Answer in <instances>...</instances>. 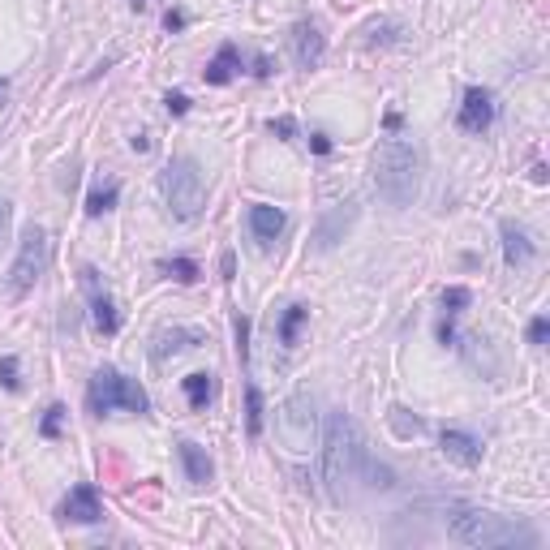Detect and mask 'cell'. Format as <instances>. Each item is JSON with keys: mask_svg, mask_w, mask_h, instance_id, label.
Wrapping results in <instances>:
<instances>
[{"mask_svg": "<svg viewBox=\"0 0 550 550\" xmlns=\"http://www.w3.org/2000/svg\"><path fill=\"white\" fill-rule=\"evenodd\" d=\"M323 477L331 486V495L344 499V490L349 482H361L370 490H392L396 486V473L379 465V460L370 456L366 439H361V430L349 413H331L327 417V430H323Z\"/></svg>", "mask_w": 550, "mask_h": 550, "instance_id": "obj_1", "label": "cell"}, {"mask_svg": "<svg viewBox=\"0 0 550 550\" xmlns=\"http://www.w3.org/2000/svg\"><path fill=\"white\" fill-rule=\"evenodd\" d=\"M374 190L392 207H409L422 190V147L404 134H392L374 151Z\"/></svg>", "mask_w": 550, "mask_h": 550, "instance_id": "obj_2", "label": "cell"}, {"mask_svg": "<svg viewBox=\"0 0 550 550\" xmlns=\"http://www.w3.org/2000/svg\"><path fill=\"white\" fill-rule=\"evenodd\" d=\"M447 533L460 546H477V550H499V546H538L529 525H520L512 516L486 512V508H456L447 516Z\"/></svg>", "mask_w": 550, "mask_h": 550, "instance_id": "obj_3", "label": "cell"}, {"mask_svg": "<svg viewBox=\"0 0 550 550\" xmlns=\"http://www.w3.org/2000/svg\"><path fill=\"white\" fill-rule=\"evenodd\" d=\"M159 194H164L168 211L177 215V220H198L202 215V202H207V177H202L198 159L190 155H177L172 164L159 172Z\"/></svg>", "mask_w": 550, "mask_h": 550, "instance_id": "obj_4", "label": "cell"}, {"mask_svg": "<svg viewBox=\"0 0 550 550\" xmlns=\"http://www.w3.org/2000/svg\"><path fill=\"white\" fill-rule=\"evenodd\" d=\"M86 404H91V413H151V400L147 392L134 383V379H125L121 370H95V379L91 387H86Z\"/></svg>", "mask_w": 550, "mask_h": 550, "instance_id": "obj_5", "label": "cell"}, {"mask_svg": "<svg viewBox=\"0 0 550 550\" xmlns=\"http://www.w3.org/2000/svg\"><path fill=\"white\" fill-rule=\"evenodd\" d=\"M52 263V241L43 228H26L22 233V245H18V258H13V267H9V293L13 297H26L31 288L39 284V275L48 271Z\"/></svg>", "mask_w": 550, "mask_h": 550, "instance_id": "obj_6", "label": "cell"}, {"mask_svg": "<svg viewBox=\"0 0 550 550\" xmlns=\"http://www.w3.org/2000/svg\"><path fill=\"white\" fill-rule=\"evenodd\" d=\"M78 275H82L86 297H91V327L99 331V336H117V331H121V310H117V301L108 297V288L99 284V271L82 267Z\"/></svg>", "mask_w": 550, "mask_h": 550, "instance_id": "obj_7", "label": "cell"}, {"mask_svg": "<svg viewBox=\"0 0 550 550\" xmlns=\"http://www.w3.org/2000/svg\"><path fill=\"white\" fill-rule=\"evenodd\" d=\"M490 121H495V99H490L486 86H469L456 125L465 129V134H482V129H490Z\"/></svg>", "mask_w": 550, "mask_h": 550, "instance_id": "obj_8", "label": "cell"}, {"mask_svg": "<svg viewBox=\"0 0 550 550\" xmlns=\"http://www.w3.org/2000/svg\"><path fill=\"white\" fill-rule=\"evenodd\" d=\"M323 56H327V35L318 31L314 22H301L293 31V61H297V69H318V65H323Z\"/></svg>", "mask_w": 550, "mask_h": 550, "instance_id": "obj_9", "label": "cell"}, {"mask_svg": "<svg viewBox=\"0 0 550 550\" xmlns=\"http://www.w3.org/2000/svg\"><path fill=\"white\" fill-rule=\"evenodd\" d=\"M439 447L447 460H456L460 469H477L482 465V439H473L469 430H443L439 434Z\"/></svg>", "mask_w": 550, "mask_h": 550, "instance_id": "obj_10", "label": "cell"}, {"mask_svg": "<svg viewBox=\"0 0 550 550\" xmlns=\"http://www.w3.org/2000/svg\"><path fill=\"white\" fill-rule=\"evenodd\" d=\"M61 520H74V525H95V520H104L99 490L95 486H74L69 490V499L61 503Z\"/></svg>", "mask_w": 550, "mask_h": 550, "instance_id": "obj_11", "label": "cell"}, {"mask_svg": "<svg viewBox=\"0 0 550 550\" xmlns=\"http://www.w3.org/2000/svg\"><path fill=\"white\" fill-rule=\"evenodd\" d=\"M284 224H288V215L280 207H267V202H254V207H250V233H254V241L263 245V250H271L275 237L284 233Z\"/></svg>", "mask_w": 550, "mask_h": 550, "instance_id": "obj_12", "label": "cell"}, {"mask_svg": "<svg viewBox=\"0 0 550 550\" xmlns=\"http://www.w3.org/2000/svg\"><path fill=\"white\" fill-rule=\"evenodd\" d=\"M353 220H357V207H353V202H340V207H331L323 220H318V228H314L318 250H331V245L344 237V228H349Z\"/></svg>", "mask_w": 550, "mask_h": 550, "instance_id": "obj_13", "label": "cell"}, {"mask_svg": "<svg viewBox=\"0 0 550 550\" xmlns=\"http://www.w3.org/2000/svg\"><path fill=\"white\" fill-rule=\"evenodd\" d=\"M499 237H503V258H508V267H525V263H533V254H538V245H533V237H529L520 224L503 220Z\"/></svg>", "mask_w": 550, "mask_h": 550, "instance_id": "obj_14", "label": "cell"}, {"mask_svg": "<svg viewBox=\"0 0 550 550\" xmlns=\"http://www.w3.org/2000/svg\"><path fill=\"white\" fill-rule=\"evenodd\" d=\"M177 452H181L185 477H190L194 486H207V482H211V473H215V469H211V456L202 452L198 443H190V439H181V443H177Z\"/></svg>", "mask_w": 550, "mask_h": 550, "instance_id": "obj_15", "label": "cell"}, {"mask_svg": "<svg viewBox=\"0 0 550 550\" xmlns=\"http://www.w3.org/2000/svg\"><path fill=\"white\" fill-rule=\"evenodd\" d=\"M237 69H241L237 43H224V48L211 56V65H207V82H211V86H228V82L237 78Z\"/></svg>", "mask_w": 550, "mask_h": 550, "instance_id": "obj_16", "label": "cell"}, {"mask_svg": "<svg viewBox=\"0 0 550 550\" xmlns=\"http://www.w3.org/2000/svg\"><path fill=\"white\" fill-rule=\"evenodd\" d=\"M181 387H185V400H190V409H207V404L215 400V374H207V370H194V374H185L181 379Z\"/></svg>", "mask_w": 550, "mask_h": 550, "instance_id": "obj_17", "label": "cell"}, {"mask_svg": "<svg viewBox=\"0 0 550 550\" xmlns=\"http://www.w3.org/2000/svg\"><path fill=\"white\" fill-rule=\"evenodd\" d=\"M202 336L198 331H164V336L155 340V361H168V357H177L185 349H198Z\"/></svg>", "mask_w": 550, "mask_h": 550, "instance_id": "obj_18", "label": "cell"}, {"mask_svg": "<svg viewBox=\"0 0 550 550\" xmlns=\"http://www.w3.org/2000/svg\"><path fill=\"white\" fill-rule=\"evenodd\" d=\"M117 198H121V185H117V181L99 185V190H91V198H86V215H91V220H99V215H108L112 207H117Z\"/></svg>", "mask_w": 550, "mask_h": 550, "instance_id": "obj_19", "label": "cell"}, {"mask_svg": "<svg viewBox=\"0 0 550 550\" xmlns=\"http://www.w3.org/2000/svg\"><path fill=\"white\" fill-rule=\"evenodd\" d=\"M310 318V306H288L284 318H280V344L284 349H293L297 336H301V323Z\"/></svg>", "mask_w": 550, "mask_h": 550, "instance_id": "obj_20", "label": "cell"}, {"mask_svg": "<svg viewBox=\"0 0 550 550\" xmlns=\"http://www.w3.org/2000/svg\"><path fill=\"white\" fill-rule=\"evenodd\" d=\"M245 430H250V439L263 434V392L254 383L245 387Z\"/></svg>", "mask_w": 550, "mask_h": 550, "instance_id": "obj_21", "label": "cell"}, {"mask_svg": "<svg viewBox=\"0 0 550 550\" xmlns=\"http://www.w3.org/2000/svg\"><path fill=\"white\" fill-rule=\"evenodd\" d=\"M159 271L168 275V280H177V284H194L198 280V263L194 258H159Z\"/></svg>", "mask_w": 550, "mask_h": 550, "instance_id": "obj_22", "label": "cell"}, {"mask_svg": "<svg viewBox=\"0 0 550 550\" xmlns=\"http://www.w3.org/2000/svg\"><path fill=\"white\" fill-rule=\"evenodd\" d=\"M0 387H5V392H22V366L13 353L0 357Z\"/></svg>", "mask_w": 550, "mask_h": 550, "instance_id": "obj_23", "label": "cell"}, {"mask_svg": "<svg viewBox=\"0 0 550 550\" xmlns=\"http://www.w3.org/2000/svg\"><path fill=\"white\" fill-rule=\"evenodd\" d=\"M469 301H473V293H469L465 284H452V288H443V310H447V318H456L460 310L469 306Z\"/></svg>", "mask_w": 550, "mask_h": 550, "instance_id": "obj_24", "label": "cell"}, {"mask_svg": "<svg viewBox=\"0 0 550 550\" xmlns=\"http://www.w3.org/2000/svg\"><path fill=\"white\" fill-rule=\"evenodd\" d=\"M392 430L400 439H413V434H422V417H409V409H392Z\"/></svg>", "mask_w": 550, "mask_h": 550, "instance_id": "obj_25", "label": "cell"}, {"mask_svg": "<svg viewBox=\"0 0 550 550\" xmlns=\"http://www.w3.org/2000/svg\"><path fill=\"white\" fill-rule=\"evenodd\" d=\"M61 422H65V404H52V409L43 413V422H39V434L43 439H56V434H61Z\"/></svg>", "mask_w": 550, "mask_h": 550, "instance_id": "obj_26", "label": "cell"}, {"mask_svg": "<svg viewBox=\"0 0 550 550\" xmlns=\"http://www.w3.org/2000/svg\"><path fill=\"white\" fill-rule=\"evenodd\" d=\"M237 357H241V366L250 361V318H237Z\"/></svg>", "mask_w": 550, "mask_h": 550, "instance_id": "obj_27", "label": "cell"}, {"mask_svg": "<svg viewBox=\"0 0 550 550\" xmlns=\"http://www.w3.org/2000/svg\"><path fill=\"white\" fill-rule=\"evenodd\" d=\"M400 26L396 22H383V26H370V43H400Z\"/></svg>", "mask_w": 550, "mask_h": 550, "instance_id": "obj_28", "label": "cell"}, {"mask_svg": "<svg viewBox=\"0 0 550 550\" xmlns=\"http://www.w3.org/2000/svg\"><path fill=\"white\" fill-rule=\"evenodd\" d=\"M164 108L172 112V117H185V112H190V99H185L181 91H168L164 95Z\"/></svg>", "mask_w": 550, "mask_h": 550, "instance_id": "obj_29", "label": "cell"}, {"mask_svg": "<svg viewBox=\"0 0 550 550\" xmlns=\"http://www.w3.org/2000/svg\"><path fill=\"white\" fill-rule=\"evenodd\" d=\"M546 336H550V323L538 314V318H533V323H529V344H546Z\"/></svg>", "mask_w": 550, "mask_h": 550, "instance_id": "obj_30", "label": "cell"}, {"mask_svg": "<svg viewBox=\"0 0 550 550\" xmlns=\"http://www.w3.org/2000/svg\"><path fill=\"white\" fill-rule=\"evenodd\" d=\"M9 220H13V202H9V198H0V241L9 237Z\"/></svg>", "mask_w": 550, "mask_h": 550, "instance_id": "obj_31", "label": "cell"}, {"mask_svg": "<svg viewBox=\"0 0 550 550\" xmlns=\"http://www.w3.org/2000/svg\"><path fill=\"white\" fill-rule=\"evenodd\" d=\"M164 31H185V13L181 9H168L164 13Z\"/></svg>", "mask_w": 550, "mask_h": 550, "instance_id": "obj_32", "label": "cell"}, {"mask_svg": "<svg viewBox=\"0 0 550 550\" xmlns=\"http://www.w3.org/2000/svg\"><path fill=\"white\" fill-rule=\"evenodd\" d=\"M271 129H275V134H280V138H293V134H297V125H293V121H288V117H280V121H271Z\"/></svg>", "mask_w": 550, "mask_h": 550, "instance_id": "obj_33", "label": "cell"}, {"mask_svg": "<svg viewBox=\"0 0 550 550\" xmlns=\"http://www.w3.org/2000/svg\"><path fill=\"white\" fill-rule=\"evenodd\" d=\"M439 340H443V344H456V327H452V318H443V323H439Z\"/></svg>", "mask_w": 550, "mask_h": 550, "instance_id": "obj_34", "label": "cell"}, {"mask_svg": "<svg viewBox=\"0 0 550 550\" xmlns=\"http://www.w3.org/2000/svg\"><path fill=\"white\" fill-rule=\"evenodd\" d=\"M310 147H314L318 155H327V151H331V138H327V134H314V138H310Z\"/></svg>", "mask_w": 550, "mask_h": 550, "instance_id": "obj_35", "label": "cell"}, {"mask_svg": "<svg viewBox=\"0 0 550 550\" xmlns=\"http://www.w3.org/2000/svg\"><path fill=\"white\" fill-rule=\"evenodd\" d=\"M254 74H258V78L271 74V61H267V56H258V61H254Z\"/></svg>", "mask_w": 550, "mask_h": 550, "instance_id": "obj_36", "label": "cell"}, {"mask_svg": "<svg viewBox=\"0 0 550 550\" xmlns=\"http://www.w3.org/2000/svg\"><path fill=\"white\" fill-rule=\"evenodd\" d=\"M129 142H134V151H151V138L147 134H138V138H129Z\"/></svg>", "mask_w": 550, "mask_h": 550, "instance_id": "obj_37", "label": "cell"}, {"mask_svg": "<svg viewBox=\"0 0 550 550\" xmlns=\"http://www.w3.org/2000/svg\"><path fill=\"white\" fill-rule=\"evenodd\" d=\"M151 5V0H134V9H147Z\"/></svg>", "mask_w": 550, "mask_h": 550, "instance_id": "obj_38", "label": "cell"}, {"mask_svg": "<svg viewBox=\"0 0 550 550\" xmlns=\"http://www.w3.org/2000/svg\"><path fill=\"white\" fill-rule=\"evenodd\" d=\"M0 95H5V78H0Z\"/></svg>", "mask_w": 550, "mask_h": 550, "instance_id": "obj_39", "label": "cell"}]
</instances>
